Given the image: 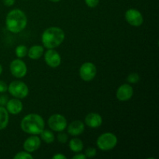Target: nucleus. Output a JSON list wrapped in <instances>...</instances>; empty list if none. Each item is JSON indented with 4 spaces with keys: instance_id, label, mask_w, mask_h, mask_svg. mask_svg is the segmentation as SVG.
Returning <instances> with one entry per match:
<instances>
[{
    "instance_id": "f257e3e1",
    "label": "nucleus",
    "mask_w": 159,
    "mask_h": 159,
    "mask_svg": "<svg viewBox=\"0 0 159 159\" xmlns=\"http://www.w3.org/2000/svg\"><path fill=\"white\" fill-rule=\"evenodd\" d=\"M27 18L24 12L19 9L11 10L6 18V26L9 31L13 34H18L26 28Z\"/></svg>"
},
{
    "instance_id": "f03ea898",
    "label": "nucleus",
    "mask_w": 159,
    "mask_h": 159,
    "mask_svg": "<svg viewBox=\"0 0 159 159\" xmlns=\"http://www.w3.org/2000/svg\"><path fill=\"white\" fill-rule=\"evenodd\" d=\"M44 120L37 113H30L23 118L20 127L23 131L31 135H38L44 129Z\"/></svg>"
},
{
    "instance_id": "7ed1b4c3",
    "label": "nucleus",
    "mask_w": 159,
    "mask_h": 159,
    "mask_svg": "<svg viewBox=\"0 0 159 159\" xmlns=\"http://www.w3.org/2000/svg\"><path fill=\"white\" fill-rule=\"evenodd\" d=\"M65 40V32L57 26H51L43 31L41 36L43 45L47 49H54Z\"/></svg>"
},
{
    "instance_id": "20e7f679",
    "label": "nucleus",
    "mask_w": 159,
    "mask_h": 159,
    "mask_svg": "<svg viewBox=\"0 0 159 159\" xmlns=\"http://www.w3.org/2000/svg\"><path fill=\"white\" fill-rule=\"evenodd\" d=\"M118 142L117 138L113 133H104L98 138L96 144L102 151H110L114 148Z\"/></svg>"
},
{
    "instance_id": "39448f33",
    "label": "nucleus",
    "mask_w": 159,
    "mask_h": 159,
    "mask_svg": "<svg viewBox=\"0 0 159 159\" xmlns=\"http://www.w3.org/2000/svg\"><path fill=\"white\" fill-rule=\"evenodd\" d=\"M8 91L13 97L17 99H24L28 96V86L21 81H13L8 86Z\"/></svg>"
},
{
    "instance_id": "423d86ee",
    "label": "nucleus",
    "mask_w": 159,
    "mask_h": 159,
    "mask_svg": "<svg viewBox=\"0 0 159 159\" xmlns=\"http://www.w3.org/2000/svg\"><path fill=\"white\" fill-rule=\"evenodd\" d=\"M48 126L54 131L62 132L67 127V120L63 115L53 114L48 119Z\"/></svg>"
},
{
    "instance_id": "0eeeda50",
    "label": "nucleus",
    "mask_w": 159,
    "mask_h": 159,
    "mask_svg": "<svg viewBox=\"0 0 159 159\" xmlns=\"http://www.w3.org/2000/svg\"><path fill=\"white\" fill-rule=\"evenodd\" d=\"M96 65L91 62H85L82 64V66L79 69V75H80L81 79L85 82H90L93 80L96 75Z\"/></svg>"
},
{
    "instance_id": "6e6552de",
    "label": "nucleus",
    "mask_w": 159,
    "mask_h": 159,
    "mask_svg": "<svg viewBox=\"0 0 159 159\" xmlns=\"http://www.w3.org/2000/svg\"><path fill=\"white\" fill-rule=\"evenodd\" d=\"M10 71L12 75L16 78L24 77L27 72V68L24 61L20 59H15L10 63Z\"/></svg>"
},
{
    "instance_id": "1a4fd4ad",
    "label": "nucleus",
    "mask_w": 159,
    "mask_h": 159,
    "mask_svg": "<svg viewBox=\"0 0 159 159\" xmlns=\"http://www.w3.org/2000/svg\"><path fill=\"white\" fill-rule=\"evenodd\" d=\"M126 21L134 26H140L144 22L142 14L136 9H130L125 12Z\"/></svg>"
},
{
    "instance_id": "9d476101",
    "label": "nucleus",
    "mask_w": 159,
    "mask_h": 159,
    "mask_svg": "<svg viewBox=\"0 0 159 159\" xmlns=\"http://www.w3.org/2000/svg\"><path fill=\"white\" fill-rule=\"evenodd\" d=\"M44 60L47 65L51 68H57L61 65V57L54 49H48L44 54Z\"/></svg>"
},
{
    "instance_id": "9b49d317",
    "label": "nucleus",
    "mask_w": 159,
    "mask_h": 159,
    "mask_svg": "<svg viewBox=\"0 0 159 159\" xmlns=\"http://www.w3.org/2000/svg\"><path fill=\"white\" fill-rule=\"evenodd\" d=\"M134 95V89L131 85L128 84H124L118 88L116 96L118 100L127 101L131 99Z\"/></svg>"
},
{
    "instance_id": "f8f14e48",
    "label": "nucleus",
    "mask_w": 159,
    "mask_h": 159,
    "mask_svg": "<svg viewBox=\"0 0 159 159\" xmlns=\"http://www.w3.org/2000/svg\"><path fill=\"white\" fill-rule=\"evenodd\" d=\"M41 144V141L37 135H32L26 138V141L23 143V148L27 152H34L37 151Z\"/></svg>"
},
{
    "instance_id": "ddd939ff",
    "label": "nucleus",
    "mask_w": 159,
    "mask_h": 159,
    "mask_svg": "<svg viewBox=\"0 0 159 159\" xmlns=\"http://www.w3.org/2000/svg\"><path fill=\"white\" fill-rule=\"evenodd\" d=\"M6 106V109L7 110L8 113L13 115L19 114L23 110V108L22 102L20 100V99H17V98H14V99L8 100Z\"/></svg>"
},
{
    "instance_id": "4468645a",
    "label": "nucleus",
    "mask_w": 159,
    "mask_h": 159,
    "mask_svg": "<svg viewBox=\"0 0 159 159\" xmlns=\"http://www.w3.org/2000/svg\"><path fill=\"white\" fill-rule=\"evenodd\" d=\"M85 123L91 128H97L102 124V118L99 113H90L85 116Z\"/></svg>"
},
{
    "instance_id": "2eb2a0df",
    "label": "nucleus",
    "mask_w": 159,
    "mask_h": 159,
    "mask_svg": "<svg viewBox=\"0 0 159 159\" xmlns=\"http://www.w3.org/2000/svg\"><path fill=\"white\" fill-rule=\"evenodd\" d=\"M85 130V124L81 120H75L68 127V133L71 136H79Z\"/></svg>"
},
{
    "instance_id": "dca6fc26",
    "label": "nucleus",
    "mask_w": 159,
    "mask_h": 159,
    "mask_svg": "<svg viewBox=\"0 0 159 159\" xmlns=\"http://www.w3.org/2000/svg\"><path fill=\"white\" fill-rule=\"evenodd\" d=\"M43 54V48L40 46V45H34L32 46L29 50H28L27 55L29 56L30 58L33 60H37L40 58Z\"/></svg>"
},
{
    "instance_id": "f3484780",
    "label": "nucleus",
    "mask_w": 159,
    "mask_h": 159,
    "mask_svg": "<svg viewBox=\"0 0 159 159\" xmlns=\"http://www.w3.org/2000/svg\"><path fill=\"white\" fill-rule=\"evenodd\" d=\"M9 124V113L4 107H0V130H4Z\"/></svg>"
},
{
    "instance_id": "a211bd4d",
    "label": "nucleus",
    "mask_w": 159,
    "mask_h": 159,
    "mask_svg": "<svg viewBox=\"0 0 159 159\" xmlns=\"http://www.w3.org/2000/svg\"><path fill=\"white\" fill-rule=\"evenodd\" d=\"M83 142L82 141V140L79 139V138H73L69 142L70 150L72 151L73 152H75V153L82 152L83 150Z\"/></svg>"
},
{
    "instance_id": "6ab92c4d",
    "label": "nucleus",
    "mask_w": 159,
    "mask_h": 159,
    "mask_svg": "<svg viewBox=\"0 0 159 159\" xmlns=\"http://www.w3.org/2000/svg\"><path fill=\"white\" fill-rule=\"evenodd\" d=\"M41 136V139L44 141L47 144H51V143L54 142V135L52 131L48 130H44L43 129V131L40 134Z\"/></svg>"
},
{
    "instance_id": "aec40b11",
    "label": "nucleus",
    "mask_w": 159,
    "mask_h": 159,
    "mask_svg": "<svg viewBox=\"0 0 159 159\" xmlns=\"http://www.w3.org/2000/svg\"><path fill=\"white\" fill-rule=\"evenodd\" d=\"M16 55L19 57V58H22L24 57L25 56L27 55L28 49L25 45H19L16 48Z\"/></svg>"
},
{
    "instance_id": "412c9836",
    "label": "nucleus",
    "mask_w": 159,
    "mask_h": 159,
    "mask_svg": "<svg viewBox=\"0 0 159 159\" xmlns=\"http://www.w3.org/2000/svg\"><path fill=\"white\" fill-rule=\"evenodd\" d=\"M34 157L27 152H20L13 157L14 159H33Z\"/></svg>"
},
{
    "instance_id": "4be33fe9",
    "label": "nucleus",
    "mask_w": 159,
    "mask_h": 159,
    "mask_svg": "<svg viewBox=\"0 0 159 159\" xmlns=\"http://www.w3.org/2000/svg\"><path fill=\"white\" fill-rule=\"evenodd\" d=\"M139 80H140L139 75H138V73H135V72L130 73L127 78V81L128 82H130V83H133V84L137 83V82H139Z\"/></svg>"
},
{
    "instance_id": "5701e85b",
    "label": "nucleus",
    "mask_w": 159,
    "mask_h": 159,
    "mask_svg": "<svg viewBox=\"0 0 159 159\" xmlns=\"http://www.w3.org/2000/svg\"><path fill=\"white\" fill-rule=\"evenodd\" d=\"M85 156L86 158H92L93 157H95L96 155V149L95 148H92L89 147L85 150Z\"/></svg>"
},
{
    "instance_id": "b1692460",
    "label": "nucleus",
    "mask_w": 159,
    "mask_h": 159,
    "mask_svg": "<svg viewBox=\"0 0 159 159\" xmlns=\"http://www.w3.org/2000/svg\"><path fill=\"white\" fill-rule=\"evenodd\" d=\"M57 141L60 143H62V144H65V143L67 142L68 141V135L65 133H59L57 134Z\"/></svg>"
},
{
    "instance_id": "393cba45",
    "label": "nucleus",
    "mask_w": 159,
    "mask_h": 159,
    "mask_svg": "<svg viewBox=\"0 0 159 159\" xmlns=\"http://www.w3.org/2000/svg\"><path fill=\"white\" fill-rule=\"evenodd\" d=\"M85 2L89 7L95 8L99 4V0H85Z\"/></svg>"
},
{
    "instance_id": "a878e982",
    "label": "nucleus",
    "mask_w": 159,
    "mask_h": 159,
    "mask_svg": "<svg viewBox=\"0 0 159 159\" xmlns=\"http://www.w3.org/2000/svg\"><path fill=\"white\" fill-rule=\"evenodd\" d=\"M6 91H8V85L3 81L0 80V93H6Z\"/></svg>"
},
{
    "instance_id": "bb28decb",
    "label": "nucleus",
    "mask_w": 159,
    "mask_h": 159,
    "mask_svg": "<svg viewBox=\"0 0 159 159\" xmlns=\"http://www.w3.org/2000/svg\"><path fill=\"white\" fill-rule=\"evenodd\" d=\"M8 96H0V107H4L6 105L8 102Z\"/></svg>"
},
{
    "instance_id": "cd10ccee",
    "label": "nucleus",
    "mask_w": 159,
    "mask_h": 159,
    "mask_svg": "<svg viewBox=\"0 0 159 159\" xmlns=\"http://www.w3.org/2000/svg\"><path fill=\"white\" fill-rule=\"evenodd\" d=\"M2 1H3V3H4L5 6H12L14 5L16 0H2Z\"/></svg>"
},
{
    "instance_id": "c85d7f7f",
    "label": "nucleus",
    "mask_w": 159,
    "mask_h": 159,
    "mask_svg": "<svg viewBox=\"0 0 159 159\" xmlns=\"http://www.w3.org/2000/svg\"><path fill=\"white\" fill-rule=\"evenodd\" d=\"M73 159H86V156L83 154H78V155L73 156Z\"/></svg>"
},
{
    "instance_id": "c756f323",
    "label": "nucleus",
    "mask_w": 159,
    "mask_h": 159,
    "mask_svg": "<svg viewBox=\"0 0 159 159\" xmlns=\"http://www.w3.org/2000/svg\"><path fill=\"white\" fill-rule=\"evenodd\" d=\"M53 158L54 159H67V157L65 155H61V154H57V155H54Z\"/></svg>"
},
{
    "instance_id": "7c9ffc66",
    "label": "nucleus",
    "mask_w": 159,
    "mask_h": 159,
    "mask_svg": "<svg viewBox=\"0 0 159 159\" xmlns=\"http://www.w3.org/2000/svg\"><path fill=\"white\" fill-rule=\"evenodd\" d=\"M49 1L52 2H57L61 1V0H49Z\"/></svg>"
},
{
    "instance_id": "2f4dec72",
    "label": "nucleus",
    "mask_w": 159,
    "mask_h": 159,
    "mask_svg": "<svg viewBox=\"0 0 159 159\" xmlns=\"http://www.w3.org/2000/svg\"><path fill=\"white\" fill-rule=\"evenodd\" d=\"M2 65H0V75L2 74Z\"/></svg>"
}]
</instances>
